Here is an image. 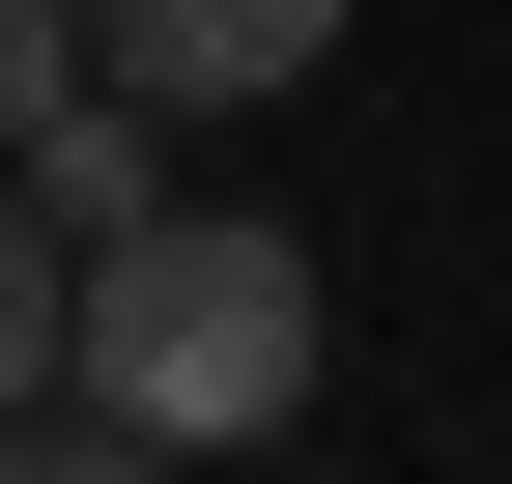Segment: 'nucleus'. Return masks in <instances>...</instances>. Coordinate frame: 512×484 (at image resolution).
I'll return each mask as SVG.
<instances>
[{
    "label": "nucleus",
    "instance_id": "nucleus-4",
    "mask_svg": "<svg viewBox=\"0 0 512 484\" xmlns=\"http://www.w3.org/2000/svg\"><path fill=\"white\" fill-rule=\"evenodd\" d=\"M0 484H200V456H143L114 399H0Z\"/></svg>",
    "mask_w": 512,
    "mask_h": 484
},
{
    "label": "nucleus",
    "instance_id": "nucleus-6",
    "mask_svg": "<svg viewBox=\"0 0 512 484\" xmlns=\"http://www.w3.org/2000/svg\"><path fill=\"white\" fill-rule=\"evenodd\" d=\"M57 57H86V0H0V143L57 114Z\"/></svg>",
    "mask_w": 512,
    "mask_h": 484
},
{
    "label": "nucleus",
    "instance_id": "nucleus-5",
    "mask_svg": "<svg viewBox=\"0 0 512 484\" xmlns=\"http://www.w3.org/2000/svg\"><path fill=\"white\" fill-rule=\"evenodd\" d=\"M0 399H57V228H29V171H0Z\"/></svg>",
    "mask_w": 512,
    "mask_h": 484
},
{
    "label": "nucleus",
    "instance_id": "nucleus-1",
    "mask_svg": "<svg viewBox=\"0 0 512 484\" xmlns=\"http://www.w3.org/2000/svg\"><path fill=\"white\" fill-rule=\"evenodd\" d=\"M57 399H114L143 456H256V428L313 399V257L228 228V200L86 228V257H57Z\"/></svg>",
    "mask_w": 512,
    "mask_h": 484
},
{
    "label": "nucleus",
    "instance_id": "nucleus-3",
    "mask_svg": "<svg viewBox=\"0 0 512 484\" xmlns=\"http://www.w3.org/2000/svg\"><path fill=\"white\" fill-rule=\"evenodd\" d=\"M0 171H29V228H57V257H86V228H143V200H171V114L57 57V114H29V143H0Z\"/></svg>",
    "mask_w": 512,
    "mask_h": 484
},
{
    "label": "nucleus",
    "instance_id": "nucleus-2",
    "mask_svg": "<svg viewBox=\"0 0 512 484\" xmlns=\"http://www.w3.org/2000/svg\"><path fill=\"white\" fill-rule=\"evenodd\" d=\"M342 29H370V0H86V86H143L171 143H200V114H285Z\"/></svg>",
    "mask_w": 512,
    "mask_h": 484
}]
</instances>
